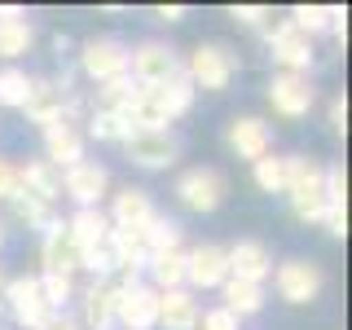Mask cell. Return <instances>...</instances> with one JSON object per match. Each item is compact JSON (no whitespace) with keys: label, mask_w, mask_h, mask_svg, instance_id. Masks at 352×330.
<instances>
[{"label":"cell","mask_w":352,"mask_h":330,"mask_svg":"<svg viewBox=\"0 0 352 330\" xmlns=\"http://www.w3.org/2000/svg\"><path fill=\"white\" fill-rule=\"evenodd\" d=\"M128 44L115 40V36H97V40H84L80 49V71L88 75L93 84H106V80H119L128 75Z\"/></svg>","instance_id":"8992f818"},{"label":"cell","mask_w":352,"mask_h":330,"mask_svg":"<svg viewBox=\"0 0 352 330\" xmlns=\"http://www.w3.org/2000/svg\"><path fill=\"white\" fill-rule=\"evenodd\" d=\"M5 282H9V278H5V269H0V304H5Z\"/></svg>","instance_id":"f6af8a7d"},{"label":"cell","mask_w":352,"mask_h":330,"mask_svg":"<svg viewBox=\"0 0 352 330\" xmlns=\"http://www.w3.org/2000/svg\"><path fill=\"white\" fill-rule=\"evenodd\" d=\"M44 159L53 163V168H75V163L84 159V132L71 124V119H53V124H44Z\"/></svg>","instance_id":"2e32d148"},{"label":"cell","mask_w":352,"mask_h":330,"mask_svg":"<svg viewBox=\"0 0 352 330\" xmlns=\"http://www.w3.org/2000/svg\"><path fill=\"white\" fill-rule=\"evenodd\" d=\"M40 295H44V304H49L53 313H62V308L71 304V295H75V282L62 278V273H40Z\"/></svg>","instance_id":"836d02e7"},{"label":"cell","mask_w":352,"mask_h":330,"mask_svg":"<svg viewBox=\"0 0 352 330\" xmlns=\"http://www.w3.org/2000/svg\"><path fill=\"white\" fill-rule=\"evenodd\" d=\"M80 322H84L88 330H115V286L93 278V286L84 291Z\"/></svg>","instance_id":"7402d4cb"},{"label":"cell","mask_w":352,"mask_h":330,"mask_svg":"<svg viewBox=\"0 0 352 330\" xmlns=\"http://www.w3.org/2000/svg\"><path fill=\"white\" fill-rule=\"evenodd\" d=\"M66 234H71V242L80 247V256H88V251H97L110 234V216L102 212V207H75V216L66 220Z\"/></svg>","instance_id":"ac0fdd59"},{"label":"cell","mask_w":352,"mask_h":330,"mask_svg":"<svg viewBox=\"0 0 352 330\" xmlns=\"http://www.w3.org/2000/svg\"><path fill=\"white\" fill-rule=\"evenodd\" d=\"M137 97H141V84L132 80V75H119V80L97 84V110H115V115H128Z\"/></svg>","instance_id":"4316f807"},{"label":"cell","mask_w":352,"mask_h":330,"mask_svg":"<svg viewBox=\"0 0 352 330\" xmlns=\"http://www.w3.org/2000/svg\"><path fill=\"white\" fill-rule=\"evenodd\" d=\"M322 225H326V229H330L335 238H344V234H348V207H326Z\"/></svg>","instance_id":"ab89813d"},{"label":"cell","mask_w":352,"mask_h":330,"mask_svg":"<svg viewBox=\"0 0 352 330\" xmlns=\"http://www.w3.org/2000/svg\"><path fill=\"white\" fill-rule=\"evenodd\" d=\"M322 181H326V203L330 207H348V172H344V163L322 168Z\"/></svg>","instance_id":"d590c367"},{"label":"cell","mask_w":352,"mask_h":330,"mask_svg":"<svg viewBox=\"0 0 352 330\" xmlns=\"http://www.w3.org/2000/svg\"><path fill=\"white\" fill-rule=\"evenodd\" d=\"M22 176V194H31V198H40V203H58L62 198V168H53L49 159H36V163H27V168H18Z\"/></svg>","instance_id":"44dd1931"},{"label":"cell","mask_w":352,"mask_h":330,"mask_svg":"<svg viewBox=\"0 0 352 330\" xmlns=\"http://www.w3.org/2000/svg\"><path fill=\"white\" fill-rule=\"evenodd\" d=\"M286 198L291 212L300 220H322L326 216V181H322V163L304 159V154H286Z\"/></svg>","instance_id":"6da1fadb"},{"label":"cell","mask_w":352,"mask_h":330,"mask_svg":"<svg viewBox=\"0 0 352 330\" xmlns=\"http://www.w3.org/2000/svg\"><path fill=\"white\" fill-rule=\"evenodd\" d=\"M225 141H229V150H234L238 159H251V163L264 159V154H273V128L264 124V119H256V115L229 119Z\"/></svg>","instance_id":"4fadbf2b"},{"label":"cell","mask_w":352,"mask_h":330,"mask_svg":"<svg viewBox=\"0 0 352 330\" xmlns=\"http://www.w3.org/2000/svg\"><path fill=\"white\" fill-rule=\"evenodd\" d=\"M128 75L141 88H159V84H168L172 75H181V58H176V49H168L163 40H146L128 53Z\"/></svg>","instance_id":"277c9868"},{"label":"cell","mask_w":352,"mask_h":330,"mask_svg":"<svg viewBox=\"0 0 352 330\" xmlns=\"http://www.w3.org/2000/svg\"><path fill=\"white\" fill-rule=\"evenodd\" d=\"M234 18L242 22V27H260V31H264V27H269V18H273V14H269L264 5H234Z\"/></svg>","instance_id":"f35d334b"},{"label":"cell","mask_w":352,"mask_h":330,"mask_svg":"<svg viewBox=\"0 0 352 330\" xmlns=\"http://www.w3.org/2000/svg\"><path fill=\"white\" fill-rule=\"evenodd\" d=\"M106 185H110V172L93 159H80L75 168L62 172V194L75 198V207H102Z\"/></svg>","instance_id":"7c38bea8"},{"label":"cell","mask_w":352,"mask_h":330,"mask_svg":"<svg viewBox=\"0 0 352 330\" xmlns=\"http://www.w3.org/2000/svg\"><path fill=\"white\" fill-rule=\"evenodd\" d=\"M269 53L273 62L282 66V71H308L313 66V40L304 36V31H295L291 22H282V27H269Z\"/></svg>","instance_id":"5bb4252c"},{"label":"cell","mask_w":352,"mask_h":330,"mask_svg":"<svg viewBox=\"0 0 352 330\" xmlns=\"http://www.w3.org/2000/svg\"><path fill=\"white\" fill-rule=\"evenodd\" d=\"M330 128H335L339 137H344V128H348V97H344V93L330 102Z\"/></svg>","instance_id":"60d3db41"},{"label":"cell","mask_w":352,"mask_h":330,"mask_svg":"<svg viewBox=\"0 0 352 330\" xmlns=\"http://www.w3.org/2000/svg\"><path fill=\"white\" fill-rule=\"evenodd\" d=\"M0 18H27V14H22L18 5H5V9H0Z\"/></svg>","instance_id":"ee69618b"},{"label":"cell","mask_w":352,"mask_h":330,"mask_svg":"<svg viewBox=\"0 0 352 330\" xmlns=\"http://www.w3.org/2000/svg\"><path fill=\"white\" fill-rule=\"evenodd\" d=\"M291 27L304 31V36L313 40L317 31L330 27V9H326V5H295V9H291Z\"/></svg>","instance_id":"e575fe53"},{"label":"cell","mask_w":352,"mask_h":330,"mask_svg":"<svg viewBox=\"0 0 352 330\" xmlns=\"http://www.w3.org/2000/svg\"><path fill=\"white\" fill-rule=\"evenodd\" d=\"M124 154L137 163V168L159 172V168H172V163H176L181 146H176V137L168 128H163V132H132V137L124 141Z\"/></svg>","instance_id":"8fae6325"},{"label":"cell","mask_w":352,"mask_h":330,"mask_svg":"<svg viewBox=\"0 0 352 330\" xmlns=\"http://www.w3.org/2000/svg\"><path fill=\"white\" fill-rule=\"evenodd\" d=\"M317 102V88L308 84V75L300 71H278L269 80V106L278 110L282 119H304Z\"/></svg>","instance_id":"ba28073f"},{"label":"cell","mask_w":352,"mask_h":330,"mask_svg":"<svg viewBox=\"0 0 352 330\" xmlns=\"http://www.w3.org/2000/svg\"><path fill=\"white\" fill-rule=\"evenodd\" d=\"M66 97H71V93H62L58 80H31L22 110H27V119H31V124H40V128H44V124H53V119H62Z\"/></svg>","instance_id":"d6986e66"},{"label":"cell","mask_w":352,"mask_h":330,"mask_svg":"<svg viewBox=\"0 0 352 330\" xmlns=\"http://www.w3.org/2000/svg\"><path fill=\"white\" fill-rule=\"evenodd\" d=\"M88 137H97V141H124L132 137V124H128V115H115V110H93L88 115Z\"/></svg>","instance_id":"f546056e"},{"label":"cell","mask_w":352,"mask_h":330,"mask_svg":"<svg viewBox=\"0 0 352 330\" xmlns=\"http://www.w3.org/2000/svg\"><path fill=\"white\" fill-rule=\"evenodd\" d=\"M225 260H229V278H238V282H264L273 273V256H269V247L256 238H242L234 242V247H225Z\"/></svg>","instance_id":"9a60e30c"},{"label":"cell","mask_w":352,"mask_h":330,"mask_svg":"<svg viewBox=\"0 0 352 330\" xmlns=\"http://www.w3.org/2000/svg\"><path fill=\"white\" fill-rule=\"evenodd\" d=\"M141 242H146V251L154 256V251H181V225H176L172 216H163V212H154L141 220Z\"/></svg>","instance_id":"d4e9b609"},{"label":"cell","mask_w":352,"mask_h":330,"mask_svg":"<svg viewBox=\"0 0 352 330\" xmlns=\"http://www.w3.org/2000/svg\"><path fill=\"white\" fill-rule=\"evenodd\" d=\"M159 326L163 330H198V300L194 291H159Z\"/></svg>","instance_id":"ffe728a7"},{"label":"cell","mask_w":352,"mask_h":330,"mask_svg":"<svg viewBox=\"0 0 352 330\" xmlns=\"http://www.w3.org/2000/svg\"><path fill=\"white\" fill-rule=\"evenodd\" d=\"M251 172H256V185L264 194H282L286 190V159L282 154H264V159L251 163Z\"/></svg>","instance_id":"1f68e13d"},{"label":"cell","mask_w":352,"mask_h":330,"mask_svg":"<svg viewBox=\"0 0 352 330\" xmlns=\"http://www.w3.org/2000/svg\"><path fill=\"white\" fill-rule=\"evenodd\" d=\"M115 322L124 330H154L159 326V291L150 282L115 286Z\"/></svg>","instance_id":"5b68a950"},{"label":"cell","mask_w":352,"mask_h":330,"mask_svg":"<svg viewBox=\"0 0 352 330\" xmlns=\"http://www.w3.org/2000/svg\"><path fill=\"white\" fill-rule=\"evenodd\" d=\"M198 326L203 330H238V317L229 308H212V313H198Z\"/></svg>","instance_id":"74e56055"},{"label":"cell","mask_w":352,"mask_h":330,"mask_svg":"<svg viewBox=\"0 0 352 330\" xmlns=\"http://www.w3.org/2000/svg\"><path fill=\"white\" fill-rule=\"evenodd\" d=\"M0 247H5V220H0Z\"/></svg>","instance_id":"bcb514c9"},{"label":"cell","mask_w":352,"mask_h":330,"mask_svg":"<svg viewBox=\"0 0 352 330\" xmlns=\"http://www.w3.org/2000/svg\"><path fill=\"white\" fill-rule=\"evenodd\" d=\"M150 286L154 291H181L185 286V251H154L146 260Z\"/></svg>","instance_id":"603a6c76"},{"label":"cell","mask_w":352,"mask_h":330,"mask_svg":"<svg viewBox=\"0 0 352 330\" xmlns=\"http://www.w3.org/2000/svg\"><path fill=\"white\" fill-rule=\"evenodd\" d=\"M330 31H335L339 40H348V14L344 9H330Z\"/></svg>","instance_id":"7bdbcfd3"},{"label":"cell","mask_w":352,"mask_h":330,"mask_svg":"<svg viewBox=\"0 0 352 330\" xmlns=\"http://www.w3.org/2000/svg\"><path fill=\"white\" fill-rule=\"evenodd\" d=\"M185 80L194 84V93L203 88V93H225L229 80L238 75V53H229L225 44H198L190 58L181 62Z\"/></svg>","instance_id":"7a4b0ae2"},{"label":"cell","mask_w":352,"mask_h":330,"mask_svg":"<svg viewBox=\"0 0 352 330\" xmlns=\"http://www.w3.org/2000/svg\"><path fill=\"white\" fill-rule=\"evenodd\" d=\"M22 194V176H18V163L0 159V203H9V198Z\"/></svg>","instance_id":"8d00e7d4"},{"label":"cell","mask_w":352,"mask_h":330,"mask_svg":"<svg viewBox=\"0 0 352 330\" xmlns=\"http://www.w3.org/2000/svg\"><path fill=\"white\" fill-rule=\"evenodd\" d=\"M273 286H278V295L286 304H313L326 286V273L313 260H282L278 273H273Z\"/></svg>","instance_id":"52a82bcc"},{"label":"cell","mask_w":352,"mask_h":330,"mask_svg":"<svg viewBox=\"0 0 352 330\" xmlns=\"http://www.w3.org/2000/svg\"><path fill=\"white\" fill-rule=\"evenodd\" d=\"M225 282H229L225 247H216V242H203V247L185 251V286H194V291H220Z\"/></svg>","instance_id":"9c48e42d"},{"label":"cell","mask_w":352,"mask_h":330,"mask_svg":"<svg viewBox=\"0 0 352 330\" xmlns=\"http://www.w3.org/2000/svg\"><path fill=\"white\" fill-rule=\"evenodd\" d=\"M154 18H159V22H181L185 18V5H159V9H154Z\"/></svg>","instance_id":"b9f144b4"},{"label":"cell","mask_w":352,"mask_h":330,"mask_svg":"<svg viewBox=\"0 0 352 330\" xmlns=\"http://www.w3.org/2000/svg\"><path fill=\"white\" fill-rule=\"evenodd\" d=\"M146 216H154V203H150V190H141V185L119 190L115 203H110V225H141Z\"/></svg>","instance_id":"cb8c5ba5"},{"label":"cell","mask_w":352,"mask_h":330,"mask_svg":"<svg viewBox=\"0 0 352 330\" xmlns=\"http://www.w3.org/2000/svg\"><path fill=\"white\" fill-rule=\"evenodd\" d=\"M150 93H154V102L163 106V115H168V124H172V119H181L185 110H190V102H194V84L185 80V71H181V75H172L168 84L150 88Z\"/></svg>","instance_id":"83f0119b"},{"label":"cell","mask_w":352,"mask_h":330,"mask_svg":"<svg viewBox=\"0 0 352 330\" xmlns=\"http://www.w3.org/2000/svg\"><path fill=\"white\" fill-rule=\"evenodd\" d=\"M176 198H181L190 212H216L225 203V176L216 168H190L176 181Z\"/></svg>","instance_id":"30bf717a"},{"label":"cell","mask_w":352,"mask_h":330,"mask_svg":"<svg viewBox=\"0 0 352 330\" xmlns=\"http://www.w3.org/2000/svg\"><path fill=\"white\" fill-rule=\"evenodd\" d=\"M220 295H225V304H220V308H229L238 322H242V317H256L260 308H264V286H256V282L229 278L225 286H220Z\"/></svg>","instance_id":"484cf974"},{"label":"cell","mask_w":352,"mask_h":330,"mask_svg":"<svg viewBox=\"0 0 352 330\" xmlns=\"http://www.w3.org/2000/svg\"><path fill=\"white\" fill-rule=\"evenodd\" d=\"M9 207H14V220H22L27 229H49L53 220H58L49 203H40V198H31V194H18V198H9Z\"/></svg>","instance_id":"4dcf8cb0"},{"label":"cell","mask_w":352,"mask_h":330,"mask_svg":"<svg viewBox=\"0 0 352 330\" xmlns=\"http://www.w3.org/2000/svg\"><path fill=\"white\" fill-rule=\"evenodd\" d=\"M27 88H31V75L22 71V66H5V71H0V106L22 110V102H27Z\"/></svg>","instance_id":"d6a6232c"},{"label":"cell","mask_w":352,"mask_h":330,"mask_svg":"<svg viewBox=\"0 0 352 330\" xmlns=\"http://www.w3.org/2000/svg\"><path fill=\"white\" fill-rule=\"evenodd\" d=\"M31 40H36V31H31L27 18H0V58L5 62L22 58L31 49Z\"/></svg>","instance_id":"f1b7e54d"},{"label":"cell","mask_w":352,"mask_h":330,"mask_svg":"<svg viewBox=\"0 0 352 330\" xmlns=\"http://www.w3.org/2000/svg\"><path fill=\"white\" fill-rule=\"evenodd\" d=\"M44 273H62V278H71L75 269H80V247L71 242V234H66V220H53L49 229H44Z\"/></svg>","instance_id":"e0dca14e"},{"label":"cell","mask_w":352,"mask_h":330,"mask_svg":"<svg viewBox=\"0 0 352 330\" xmlns=\"http://www.w3.org/2000/svg\"><path fill=\"white\" fill-rule=\"evenodd\" d=\"M5 304H9V313H14V322L22 330H44L53 317H58L49 304H44V295H40V278H31V273L5 282Z\"/></svg>","instance_id":"3957f363"}]
</instances>
